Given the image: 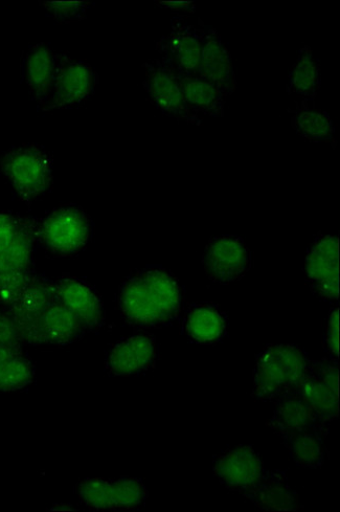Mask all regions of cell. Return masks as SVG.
I'll return each mask as SVG.
<instances>
[{
	"mask_svg": "<svg viewBox=\"0 0 340 512\" xmlns=\"http://www.w3.org/2000/svg\"><path fill=\"white\" fill-rule=\"evenodd\" d=\"M267 427L279 437L300 432H315L323 436L329 426L316 416L299 391L276 400V410L267 421Z\"/></svg>",
	"mask_w": 340,
	"mask_h": 512,
	"instance_id": "5bb4252c",
	"label": "cell"
},
{
	"mask_svg": "<svg viewBox=\"0 0 340 512\" xmlns=\"http://www.w3.org/2000/svg\"><path fill=\"white\" fill-rule=\"evenodd\" d=\"M118 301L121 315L130 325L160 327L179 316L183 294L173 275L160 267H147L126 279Z\"/></svg>",
	"mask_w": 340,
	"mask_h": 512,
	"instance_id": "6da1fadb",
	"label": "cell"
},
{
	"mask_svg": "<svg viewBox=\"0 0 340 512\" xmlns=\"http://www.w3.org/2000/svg\"><path fill=\"white\" fill-rule=\"evenodd\" d=\"M33 277L31 272L0 274V304L11 307L24 294Z\"/></svg>",
	"mask_w": 340,
	"mask_h": 512,
	"instance_id": "4316f807",
	"label": "cell"
},
{
	"mask_svg": "<svg viewBox=\"0 0 340 512\" xmlns=\"http://www.w3.org/2000/svg\"><path fill=\"white\" fill-rule=\"evenodd\" d=\"M178 79L185 104L194 118L203 124L207 117H224L229 96L218 85L195 76Z\"/></svg>",
	"mask_w": 340,
	"mask_h": 512,
	"instance_id": "ac0fdd59",
	"label": "cell"
},
{
	"mask_svg": "<svg viewBox=\"0 0 340 512\" xmlns=\"http://www.w3.org/2000/svg\"><path fill=\"white\" fill-rule=\"evenodd\" d=\"M156 355L154 338L138 333L121 340L109 350L105 368L109 374L116 376L140 374L154 365Z\"/></svg>",
	"mask_w": 340,
	"mask_h": 512,
	"instance_id": "2e32d148",
	"label": "cell"
},
{
	"mask_svg": "<svg viewBox=\"0 0 340 512\" xmlns=\"http://www.w3.org/2000/svg\"><path fill=\"white\" fill-rule=\"evenodd\" d=\"M81 502L97 511H130L140 508L148 498L140 479H85L77 489Z\"/></svg>",
	"mask_w": 340,
	"mask_h": 512,
	"instance_id": "5b68a950",
	"label": "cell"
},
{
	"mask_svg": "<svg viewBox=\"0 0 340 512\" xmlns=\"http://www.w3.org/2000/svg\"><path fill=\"white\" fill-rule=\"evenodd\" d=\"M154 4L158 8L169 10L178 16H187L196 12L195 2H163V0H156Z\"/></svg>",
	"mask_w": 340,
	"mask_h": 512,
	"instance_id": "1f68e13d",
	"label": "cell"
},
{
	"mask_svg": "<svg viewBox=\"0 0 340 512\" xmlns=\"http://www.w3.org/2000/svg\"><path fill=\"white\" fill-rule=\"evenodd\" d=\"M145 78L143 86L150 103L161 113L178 122L201 126L188 110L177 74L160 58L150 59L143 64Z\"/></svg>",
	"mask_w": 340,
	"mask_h": 512,
	"instance_id": "ba28073f",
	"label": "cell"
},
{
	"mask_svg": "<svg viewBox=\"0 0 340 512\" xmlns=\"http://www.w3.org/2000/svg\"><path fill=\"white\" fill-rule=\"evenodd\" d=\"M291 459L307 469H320L327 459L325 436L315 432H300L280 437Z\"/></svg>",
	"mask_w": 340,
	"mask_h": 512,
	"instance_id": "cb8c5ba5",
	"label": "cell"
},
{
	"mask_svg": "<svg viewBox=\"0 0 340 512\" xmlns=\"http://www.w3.org/2000/svg\"><path fill=\"white\" fill-rule=\"evenodd\" d=\"M20 222L21 219L15 216L0 212V254L11 246L19 231Z\"/></svg>",
	"mask_w": 340,
	"mask_h": 512,
	"instance_id": "f546056e",
	"label": "cell"
},
{
	"mask_svg": "<svg viewBox=\"0 0 340 512\" xmlns=\"http://www.w3.org/2000/svg\"><path fill=\"white\" fill-rule=\"evenodd\" d=\"M7 180L22 200L30 203L53 182V161L47 150L35 145L13 148L2 160Z\"/></svg>",
	"mask_w": 340,
	"mask_h": 512,
	"instance_id": "3957f363",
	"label": "cell"
},
{
	"mask_svg": "<svg viewBox=\"0 0 340 512\" xmlns=\"http://www.w3.org/2000/svg\"><path fill=\"white\" fill-rule=\"evenodd\" d=\"M309 365L308 355L297 345L266 346L257 356L252 396L261 402H276L298 391Z\"/></svg>",
	"mask_w": 340,
	"mask_h": 512,
	"instance_id": "7a4b0ae2",
	"label": "cell"
},
{
	"mask_svg": "<svg viewBox=\"0 0 340 512\" xmlns=\"http://www.w3.org/2000/svg\"><path fill=\"white\" fill-rule=\"evenodd\" d=\"M19 341V333L12 318L0 311V345L19 346Z\"/></svg>",
	"mask_w": 340,
	"mask_h": 512,
	"instance_id": "4dcf8cb0",
	"label": "cell"
},
{
	"mask_svg": "<svg viewBox=\"0 0 340 512\" xmlns=\"http://www.w3.org/2000/svg\"><path fill=\"white\" fill-rule=\"evenodd\" d=\"M228 330V319L217 306L195 305L185 320L186 335L195 343L213 345L222 340Z\"/></svg>",
	"mask_w": 340,
	"mask_h": 512,
	"instance_id": "7402d4cb",
	"label": "cell"
},
{
	"mask_svg": "<svg viewBox=\"0 0 340 512\" xmlns=\"http://www.w3.org/2000/svg\"><path fill=\"white\" fill-rule=\"evenodd\" d=\"M34 368L18 353L0 365V392H14L29 386L34 380Z\"/></svg>",
	"mask_w": 340,
	"mask_h": 512,
	"instance_id": "484cf974",
	"label": "cell"
},
{
	"mask_svg": "<svg viewBox=\"0 0 340 512\" xmlns=\"http://www.w3.org/2000/svg\"><path fill=\"white\" fill-rule=\"evenodd\" d=\"M322 87V65L316 58L312 49L305 44L298 53L288 75L286 93L288 96H297L303 101L315 104Z\"/></svg>",
	"mask_w": 340,
	"mask_h": 512,
	"instance_id": "44dd1931",
	"label": "cell"
},
{
	"mask_svg": "<svg viewBox=\"0 0 340 512\" xmlns=\"http://www.w3.org/2000/svg\"><path fill=\"white\" fill-rule=\"evenodd\" d=\"M98 84L99 75L92 65L59 53L52 96L44 111L77 107L94 95Z\"/></svg>",
	"mask_w": 340,
	"mask_h": 512,
	"instance_id": "52a82bcc",
	"label": "cell"
},
{
	"mask_svg": "<svg viewBox=\"0 0 340 512\" xmlns=\"http://www.w3.org/2000/svg\"><path fill=\"white\" fill-rule=\"evenodd\" d=\"M201 30V54L195 77L218 85L229 98L238 83L232 55L218 31L198 19Z\"/></svg>",
	"mask_w": 340,
	"mask_h": 512,
	"instance_id": "7c38bea8",
	"label": "cell"
},
{
	"mask_svg": "<svg viewBox=\"0 0 340 512\" xmlns=\"http://www.w3.org/2000/svg\"><path fill=\"white\" fill-rule=\"evenodd\" d=\"M291 127L304 140L311 143H330L336 146L335 125L327 111L316 108L307 101H294V107L287 108Z\"/></svg>",
	"mask_w": 340,
	"mask_h": 512,
	"instance_id": "ffe728a7",
	"label": "cell"
},
{
	"mask_svg": "<svg viewBox=\"0 0 340 512\" xmlns=\"http://www.w3.org/2000/svg\"><path fill=\"white\" fill-rule=\"evenodd\" d=\"M82 329L71 311L56 300L39 318L40 343L68 344L79 337Z\"/></svg>",
	"mask_w": 340,
	"mask_h": 512,
	"instance_id": "603a6c76",
	"label": "cell"
},
{
	"mask_svg": "<svg viewBox=\"0 0 340 512\" xmlns=\"http://www.w3.org/2000/svg\"><path fill=\"white\" fill-rule=\"evenodd\" d=\"M58 62L59 53L47 43H38L31 47L22 62V76L33 100L43 111L52 96Z\"/></svg>",
	"mask_w": 340,
	"mask_h": 512,
	"instance_id": "9a60e30c",
	"label": "cell"
},
{
	"mask_svg": "<svg viewBox=\"0 0 340 512\" xmlns=\"http://www.w3.org/2000/svg\"><path fill=\"white\" fill-rule=\"evenodd\" d=\"M213 472L229 491L244 497L258 486L265 469L260 455L251 445H238L215 457Z\"/></svg>",
	"mask_w": 340,
	"mask_h": 512,
	"instance_id": "8fae6325",
	"label": "cell"
},
{
	"mask_svg": "<svg viewBox=\"0 0 340 512\" xmlns=\"http://www.w3.org/2000/svg\"><path fill=\"white\" fill-rule=\"evenodd\" d=\"M338 311L335 308L329 314L324 335V347L332 361L338 360Z\"/></svg>",
	"mask_w": 340,
	"mask_h": 512,
	"instance_id": "f1b7e54d",
	"label": "cell"
},
{
	"mask_svg": "<svg viewBox=\"0 0 340 512\" xmlns=\"http://www.w3.org/2000/svg\"><path fill=\"white\" fill-rule=\"evenodd\" d=\"M20 353L19 346L0 345V365Z\"/></svg>",
	"mask_w": 340,
	"mask_h": 512,
	"instance_id": "d6a6232c",
	"label": "cell"
},
{
	"mask_svg": "<svg viewBox=\"0 0 340 512\" xmlns=\"http://www.w3.org/2000/svg\"><path fill=\"white\" fill-rule=\"evenodd\" d=\"M244 498L265 511L284 512L301 509L298 494L293 491L286 474L281 471H265L258 486Z\"/></svg>",
	"mask_w": 340,
	"mask_h": 512,
	"instance_id": "d6986e66",
	"label": "cell"
},
{
	"mask_svg": "<svg viewBox=\"0 0 340 512\" xmlns=\"http://www.w3.org/2000/svg\"><path fill=\"white\" fill-rule=\"evenodd\" d=\"M34 237L33 224L21 219L19 231L11 246L0 254V274L30 271Z\"/></svg>",
	"mask_w": 340,
	"mask_h": 512,
	"instance_id": "d4e9b609",
	"label": "cell"
},
{
	"mask_svg": "<svg viewBox=\"0 0 340 512\" xmlns=\"http://www.w3.org/2000/svg\"><path fill=\"white\" fill-rule=\"evenodd\" d=\"M54 285L55 300L79 320L84 329H98L104 320L103 304L92 287L74 278H62Z\"/></svg>",
	"mask_w": 340,
	"mask_h": 512,
	"instance_id": "e0dca14e",
	"label": "cell"
},
{
	"mask_svg": "<svg viewBox=\"0 0 340 512\" xmlns=\"http://www.w3.org/2000/svg\"><path fill=\"white\" fill-rule=\"evenodd\" d=\"M202 264L212 281L228 284L241 279L251 270L252 252L239 236H215L204 250Z\"/></svg>",
	"mask_w": 340,
	"mask_h": 512,
	"instance_id": "9c48e42d",
	"label": "cell"
},
{
	"mask_svg": "<svg viewBox=\"0 0 340 512\" xmlns=\"http://www.w3.org/2000/svg\"><path fill=\"white\" fill-rule=\"evenodd\" d=\"M92 231V221L82 209L63 206L44 219L38 235L51 252L70 255L86 246Z\"/></svg>",
	"mask_w": 340,
	"mask_h": 512,
	"instance_id": "277c9868",
	"label": "cell"
},
{
	"mask_svg": "<svg viewBox=\"0 0 340 512\" xmlns=\"http://www.w3.org/2000/svg\"><path fill=\"white\" fill-rule=\"evenodd\" d=\"M42 6L54 20L67 24L87 17V12L94 5L89 2H43Z\"/></svg>",
	"mask_w": 340,
	"mask_h": 512,
	"instance_id": "83f0119b",
	"label": "cell"
},
{
	"mask_svg": "<svg viewBox=\"0 0 340 512\" xmlns=\"http://www.w3.org/2000/svg\"><path fill=\"white\" fill-rule=\"evenodd\" d=\"M160 58L180 77L195 75L201 54V30L188 16H174L171 31L156 42Z\"/></svg>",
	"mask_w": 340,
	"mask_h": 512,
	"instance_id": "8992f818",
	"label": "cell"
},
{
	"mask_svg": "<svg viewBox=\"0 0 340 512\" xmlns=\"http://www.w3.org/2000/svg\"><path fill=\"white\" fill-rule=\"evenodd\" d=\"M298 391L325 425L330 426L338 418V367L335 361H310Z\"/></svg>",
	"mask_w": 340,
	"mask_h": 512,
	"instance_id": "4fadbf2b",
	"label": "cell"
},
{
	"mask_svg": "<svg viewBox=\"0 0 340 512\" xmlns=\"http://www.w3.org/2000/svg\"><path fill=\"white\" fill-rule=\"evenodd\" d=\"M305 277L311 292L321 300H338V237L319 235L310 244Z\"/></svg>",
	"mask_w": 340,
	"mask_h": 512,
	"instance_id": "30bf717a",
	"label": "cell"
}]
</instances>
